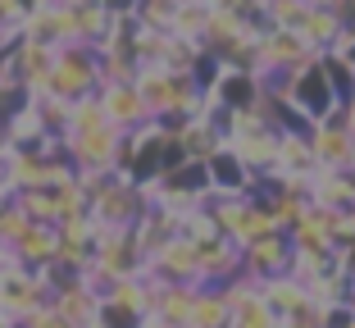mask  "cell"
Masks as SVG:
<instances>
[{
	"label": "cell",
	"instance_id": "30bf717a",
	"mask_svg": "<svg viewBox=\"0 0 355 328\" xmlns=\"http://www.w3.org/2000/svg\"><path fill=\"white\" fill-rule=\"evenodd\" d=\"M287 260H292V237H287V233H273V237H264V242H255V246L241 251V269H246L251 278L282 274Z\"/></svg>",
	"mask_w": 355,
	"mask_h": 328
},
{
	"label": "cell",
	"instance_id": "7402d4cb",
	"mask_svg": "<svg viewBox=\"0 0 355 328\" xmlns=\"http://www.w3.org/2000/svg\"><path fill=\"white\" fill-rule=\"evenodd\" d=\"M342 119H346V128L355 132V87H351V96L342 101Z\"/></svg>",
	"mask_w": 355,
	"mask_h": 328
},
{
	"label": "cell",
	"instance_id": "ffe728a7",
	"mask_svg": "<svg viewBox=\"0 0 355 328\" xmlns=\"http://www.w3.org/2000/svg\"><path fill=\"white\" fill-rule=\"evenodd\" d=\"M19 328H73V324H69V319H64L51 301H42L37 310H28V315L19 319Z\"/></svg>",
	"mask_w": 355,
	"mask_h": 328
},
{
	"label": "cell",
	"instance_id": "5b68a950",
	"mask_svg": "<svg viewBox=\"0 0 355 328\" xmlns=\"http://www.w3.org/2000/svg\"><path fill=\"white\" fill-rule=\"evenodd\" d=\"M146 274H155L159 283H200L196 242H191V237H182V233L164 237V242L146 255Z\"/></svg>",
	"mask_w": 355,
	"mask_h": 328
},
{
	"label": "cell",
	"instance_id": "44dd1931",
	"mask_svg": "<svg viewBox=\"0 0 355 328\" xmlns=\"http://www.w3.org/2000/svg\"><path fill=\"white\" fill-rule=\"evenodd\" d=\"M5 5H10V23H14V28H23V23L42 10V5H51V0H5Z\"/></svg>",
	"mask_w": 355,
	"mask_h": 328
},
{
	"label": "cell",
	"instance_id": "8fae6325",
	"mask_svg": "<svg viewBox=\"0 0 355 328\" xmlns=\"http://www.w3.org/2000/svg\"><path fill=\"white\" fill-rule=\"evenodd\" d=\"M10 251L19 255V265H28V269H46V265L55 260V251H60V233H55V223H28Z\"/></svg>",
	"mask_w": 355,
	"mask_h": 328
},
{
	"label": "cell",
	"instance_id": "4316f807",
	"mask_svg": "<svg viewBox=\"0 0 355 328\" xmlns=\"http://www.w3.org/2000/svg\"><path fill=\"white\" fill-rule=\"evenodd\" d=\"M168 5H178V0H168Z\"/></svg>",
	"mask_w": 355,
	"mask_h": 328
},
{
	"label": "cell",
	"instance_id": "603a6c76",
	"mask_svg": "<svg viewBox=\"0 0 355 328\" xmlns=\"http://www.w3.org/2000/svg\"><path fill=\"white\" fill-rule=\"evenodd\" d=\"M5 28H14V23H10V5L0 0V32H5ZM19 32H23V28H19Z\"/></svg>",
	"mask_w": 355,
	"mask_h": 328
},
{
	"label": "cell",
	"instance_id": "ac0fdd59",
	"mask_svg": "<svg viewBox=\"0 0 355 328\" xmlns=\"http://www.w3.org/2000/svg\"><path fill=\"white\" fill-rule=\"evenodd\" d=\"M205 14H209V0H178V5H173V19H168V32L187 37V42H200Z\"/></svg>",
	"mask_w": 355,
	"mask_h": 328
},
{
	"label": "cell",
	"instance_id": "3957f363",
	"mask_svg": "<svg viewBox=\"0 0 355 328\" xmlns=\"http://www.w3.org/2000/svg\"><path fill=\"white\" fill-rule=\"evenodd\" d=\"M310 155H314V169H351V159H355V132L346 128L342 105L310 128Z\"/></svg>",
	"mask_w": 355,
	"mask_h": 328
},
{
	"label": "cell",
	"instance_id": "2e32d148",
	"mask_svg": "<svg viewBox=\"0 0 355 328\" xmlns=\"http://www.w3.org/2000/svg\"><path fill=\"white\" fill-rule=\"evenodd\" d=\"M191 301H196V283H159L155 310H150V315L164 319V324H173V328H187Z\"/></svg>",
	"mask_w": 355,
	"mask_h": 328
},
{
	"label": "cell",
	"instance_id": "9a60e30c",
	"mask_svg": "<svg viewBox=\"0 0 355 328\" xmlns=\"http://www.w3.org/2000/svg\"><path fill=\"white\" fill-rule=\"evenodd\" d=\"M187 328H228V297H223L219 283H196Z\"/></svg>",
	"mask_w": 355,
	"mask_h": 328
},
{
	"label": "cell",
	"instance_id": "e0dca14e",
	"mask_svg": "<svg viewBox=\"0 0 355 328\" xmlns=\"http://www.w3.org/2000/svg\"><path fill=\"white\" fill-rule=\"evenodd\" d=\"M296 32H301V37H305V42H310L319 55L333 51L337 37H342V28H337V19L328 14V5H310V10L301 14V23H296Z\"/></svg>",
	"mask_w": 355,
	"mask_h": 328
},
{
	"label": "cell",
	"instance_id": "4fadbf2b",
	"mask_svg": "<svg viewBox=\"0 0 355 328\" xmlns=\"http://www.w3.org/2000/svg\"><path fill=\"white\" fill-rule=\"evenodd\" d=\"M173 137H178V146H182V155H187V159H209L214 150L223 146V132L214 128V119H209V114L187 119V123L178 128Z\"/></svg>",
	"mask_w": 355,
	"mask_h": 328
},
{
	"label": "cell",
	"instance_id": "d4e9b609",
	"mask_svg": "<svg viewBox=\"0 0 355 328\" xmlns=\"http://www.w3.org/2000/svg\"><path fill=\"white\" fill-rule=\"evenodd\" d=\"M0 328H19V324H10V319H0Z\"/></svg>",
	"mask_w": 355,
	"mask_h": 328
},
{
	"label": "cell",
	"instance_id": "277c9868",
	"mask_svg": "<svg viewBox=\"0 0 355 328\" xmlns=\"http://www.w3.org/2000/svg\"><path fill=\"white\" fill-rule=\"evenodd\" d=\"M310 60H319V51L296 28H264L260 32V69L255 74H292V69H301Z\"/></svg>",
	"mask_w": 355,
	"mask_h": 328
},
{
	"label": "cell",
	"instance_id": "7a4b0ae2",
	"mask_svg": "<svg viewBox=\"0 0 355 328\" xmlns=\"http://www.w3.org/2000/svg\"><path fill=\"white\" fill-rule=\"evenodd\" d=\"M278 101H282V105H292L296 114L310 119V123H319L324 114H333V110L342 105L319 60H310V64H301V69H292V74H287V83H282V96H278Z\"/></svg>",
	"mask_w": 355,
	"mask_h": 328
},
{
	"label": "cell",
	"instance_id": "5bb4252c",
	"mask_svg": "<svg viewBox=\"0 0 355 328\" xmlns=\"http://www.w3.org/2000/svg\"><path fill=\"white\" fill-rule=\"evenodd\" d=\"M260 297H264V306L273 310V315H292V310H301L305 301V283L301 278H292L287 274V269H282V274H269V278H260Z\"/></svg>",
	"mask_w": 355,
	"mask_h": 328
},
{
	"label": "cell",
	"instance_id": "d6986e66",
	"mask_svg": "<svg viewBox=\"0 0 355 328\" xmlns=\"http://www.w3.org/2000/svg\"><path fill=\"white\" fill-rule=\"evenodd\" d=\"M305 10H310L305 0H264V19H269V28H296Z\"/></svg>",
	"mask_w": 355,
	"mask_h": 328
},
{
	"label": "cell",
	"instance_id": "6da1fadb",
	"mask_svg": "<svg viewBox=\"0 0 355 328\" xmlns=\"http://www.w3.org/2000/svg\"><path fill=\"white\" fill-rule=\"evenodd\" d=\"M96 87H101L96 46H83V42L55 46V64H51V78H46V92L60 96V101H78V96H92Z\"/></svg>",
	"mask_w": 355,
	"mask_h": 328
},
{
	"label": "cell",
	"instance_id": "cb8c5ba5",
	"mask_svg": "<svg viewBox=\"0 0 355 328\" xmlns=\"http://www.w3.org/2000/svg\"><path fill=\"white\" fill-rule=\"evenodd\" d=\"M346 310H351V315H355V278H351V283H346Z\"/></svg>",
	"mask_w": 355,
	"mask_h": 328
},
{
	"label": "cell",
	"instance_id": "484cf974",
	"mask_svg": "<svg viewBox=\"0 0 355 328\" xmlns=\"http://www.w3.org/2000/svg\"><path fill=\"white\" fill-rule=\"evenodd\" d=\"M305 5H328V0H305Z\"/></svg>",
	"mask_w": 355,
	"mask_h": 328
},
{
	"label": "cell",
	"instance_id": "52a82bcc",
	"mask_svg": "<svg viewBox=\"0 0 355 328\" xmlns=\"http://www.w3.org/2000/svg\"><path fill=\"white\" fill-rule=\"evenodd\" d=\"M96 101H101L105 119H110L119 132H132V128L150 123V110H146V101H141V92H137L132 83H101L96 87Z\"/></svg>",
	"mask_w": 355,
	"mask_h": 328
},
{
	"label": "cell",
	"instance_id": "9c48e42d",
	"mask_svg": "<svg viewBox=\"0 0 355 328\" xmlns=\"http://www.w3.org/2000/svg\"><path fill=\"white\" fill-rule=\"evenodd\" d=\"M196 269H200V283H228L241 269V251L223 233L205 237V242H196Z\"/></svg>",
	"mask_w": 355,
	"mask_h": 328
},
{
	"label": "cell",
	"instance_id": "7c38bea8",
	"mask_svg": "<svg viewBox=\"0 0 355 328\" xmlns=\"http://www.w3.org/2000/svg\"><path fill=\"white\" fill-rule=\"evenodd\" d=\"M205 178H209V191H251L255 187V173L246 169L228 146H219L205 159Z\"/></svg>",
	"mask_w": 355,
	"mask_h": 328
},
{
	"label": "cell",
	"instance_id": "ba28073f",
	"mask_svg": "<svg viewBox=\"0 0 355 328\" xmlns=\"http://www.w3.org/2000/svg\"><path fill=\"white\" fill-rule=\"evenodd\" d=\"M223 146L246 164V169L260 178L273 169V150H278V128H255V132H237V137H223Z\"/></svg>",
	"mask_w": 355,
	"mask_h": 328
},
{
	"label": "cell",
	"instance_id": "8992f818",
	"mask_svg": "<svg viewBox=\"0 0 355 328\" xmlns=\"http://www.w3.org/2000/svg\"><path fill=\"white\" fill-rule=\"evenodd\" d=\"M205 92H209V101L223 105V110H251V105H264V101H269L260 74L232 69V64H219V74H214V83H209Z\"/></svg>",
	"mask_w": 355,
	"mask_h": 328
}]
</instances>
